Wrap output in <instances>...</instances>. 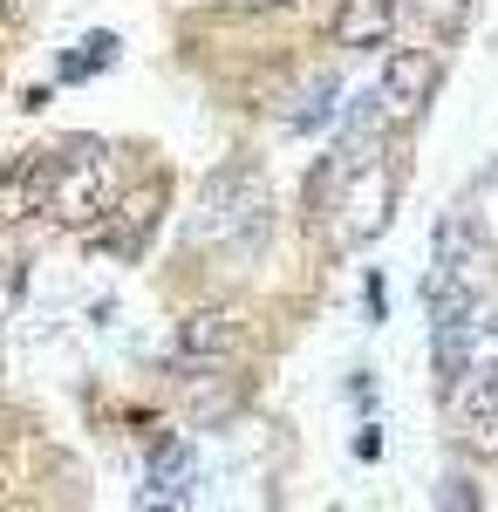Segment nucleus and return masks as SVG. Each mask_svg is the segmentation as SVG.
<instances>
[{
    "instance_id": "nucleus-1",
    "label": "nucleus",
    "mask_w": 498,
    "mask_h": 512,
    "mask_svg": "<svg viewBox=\"0 0 498 512\" xmlns=\"http://www.w3.org/2000/svg\"><path fill=\"white\" fill-rule=\"evenodd\" d=\"M273 226V192L253 178V171H219L205 185V205L185 226L192 246H260Z\"/></svg>"
},
{
    "instance_id": "nucleus-2",
    "label": "nucleus",
    "mask_w": 498,
    "mask_h": 512,
    "mask_svg": "<svg viewBox=\"0 0 498 512\" xmlns=\"http://www.w3.org/2000/svg\"><path fill=\"white\" fill-rule=\"evenodd\" d=\"M116 205V164L103 144H69V151H55V178H48V219L55 226H96L103 212Z\"/></svg>"
},
{
    "instance_id": "nucleus-3",
    "label": "nucleus",
    "mask_w": 498,
    "mask_h": 512,
    "mask_svg": "<svg viewBox=\"0 0 498 512\" xmlns=\"http://www.w3.org/2000/svg\"><path fill=\"white\" fill-rule=\"evenodd\" d=\"M451 424H458V444L478 451V458H498V355L492 362H471L464 383L451 396Z\"/></svg>"
},
{
    "instance_id": "nucleus-4",
    "label": "nucleus",
    "mask_w": 498,
    "mask_h": 512,
    "mask_svg": "<svg viewBox=\"0 0 498 512\" xmlns=\"http://www.w3.org/2000/svg\"><path fill=\"white\" fill-rule=\"evenodd\" d=\"M389 198H396V178H389L383 164H355L348 171V192H342V219H335V233L342 246H369V239L389 226Z\"/></svg>"
},
{
    "instance_id": "nucleus-5",
    "label": "nucleus",
    "mask_w": 498,
    "mask_h": 512,
    "mask_svg": "<svg viewBox=\"0 0 498 512\" xmlns=\"http://www.w3.org/2000/svg\"><path fill=\"white\" fill-rule=\"evenodd\" d=\"M376 89H383V117L389 123L423 117V103H430V89H437V55H430V48H389Z\"/></svg>"
},
{
    "instance_id": "nucleus-6",
    "label": "nucleus",
    "mask_w": 498,
    "mask_h": 512,
    "mask_svg": "<svg viewBox=\"0 0 498 512\" xmlns=\"http://www.w3.org/2000/svg\"><path fill=\"white\" fill-rule=\"evenodd\" d=\"M192 485H198L192 444L185 437H164L151 451V472H144V506H192Z\"/></svg>"
},
{
    "instance_id": "nucleus-7",
    "label": "nucleus",
    "mask_w": 498,
    "mask_h": 512,
    "mask_svg": "<svg viewBox=\"0 0 498 512\" xmlns=\"http://www.w3.org/2000/svg\"><path fill=\"white\" fill-rule=\"evenodd\" d=\"M48 178H55V151H28L0 171V219H35L48 205Z\"/></svg>"
},
{
    "instance_id": "nucleus-8",
    "label": "nucleus",
    "mask_w": 498,
    "mask_h": 512,
    "mask_svg": "<svg viewBox=\"0 0 498 512\" xmlns=\"http://www.w3.org/2000/svg\"><path fill=\"white\" fill-rule=\"evenodd\" d=\"M239 355V321L226 308H205V315H185L178 328V362L185 369H205V362H232Z\"/></svg>"
},
{
    "instance_id": "nucleus-9",
    "label": "nucleus",
    "mask_w": 498,
    "mask_h": 512,
    "mask_svg": "<svg viewBox=\"0 0 498 512\" xmlns=\"http://www.w3.org/2000/svg\"><path fill=\"white\" fill-rule=\"evenodd\" d=\"M157 205H164V192H130L123 205H110V212L96 219V246L116 253V260H130V253L144 246V226L157 219Z\"/></svg>"
},
{
    "instance_id": "nucleus-10",
    "label": "nucleus",
    "mask_w": 498,
    "mask_h": 512,
    "mask_svg": "<svg viewBox=\"0 0 498 512\" xmlns=\"http://www.w3.org/2000/svg\"><path fill=\"white\" fill-rule=\"evenodd\" d=\"M389 35H396V0H342V7H335V48L369 55V48H383Z\"/></svg>"
},
{
    "instance_id": "nucleus-11",
    "label": "nucleus",
    "mask_w": 498,
    "mask_h": 512,
    "mask_svg": "<svg viewBox=\"0 0 498 512\" xmlns=\"http://www.w3.org/2000/svg\"><path fill=\"white\" fill-rule=\"evenodd\" d=\"M376 123H383V89H362L342 117V158H335V171H355V158H362V144H369Z\"/></svg>"
},
{
    "instance_id": "nucleus-12",
    "label": "nucleus",
    "mask_w": 498,
    "mask_h": 512,
    "mask_svg": "<svg viewBox=\"0 0 498 512\" xmlns=\"http://www.w3.org/2000/svg\"><path fill=\"white\" fill-rule=\"evenodd\" d=\"M335 96H342V82H335V76H314V82H307V96H301V110H294V130H301V137L328 130V123L342 117V103H335Z\"/></svg>"
},
{
    "instance_id": "nucleus-13",
    "label": "nucleus",
    "mask_w": 498,
    "mask_h": 512,
    "mask_svg": "<svg viewBox=\"0 0 498 512\" xmlns=\"http://www.w3.org/2000/svg\"><path fill=\"white\" fill-rule=\"evenodd\" d=\"M110 62H116V35H82V48L62 62V76L82 82V76H96V69H110Z\"/></svg>"
},
{
    "instance_id": "nucleus-14",
    "label": "nucleus",
    "mask_w": 498,
    "mask_h": 512,
    "mask_svg": "<svg viewBox=\"0 0 498 512\" xmlns=\"http://www.w3.org/2000/svg\"><path fill=\"white\" fill-rule=\"evenodd\" d=\"M362 308H369V321H383V315H389V287H383V274H369V287H362Z\"/></svg>"
},
{
    "instance_id": "nucleus-15",
    "label": "nucleus",
    "mask_w": 498,
    "mask_h": 512,
    "mask_svg": "<svg viewBox=\"0 0 498 512\" xmlns=\"http://www.w3.org/2000/svg\"><path fill=\"white\" fill-rule=\"evenodd\" d=\"M355 458H383V431H376V424H362V437H355Z\"/></svg>"
},
{
    "instance_id": "nucleus-16",
    "label": "nucleus",
    "mask_w": 498,
    "mask_h": 512,
    "mask_svg": "<svg viewBox=\"0 0 498 512\" xmlns=\"http://www.w3.org/2000/svg\"><path fill=\"white\" fill-rule=\"evenodd\" d=\"M239 7H294V0H239Z\"/></svg>"
}]
</instances>
